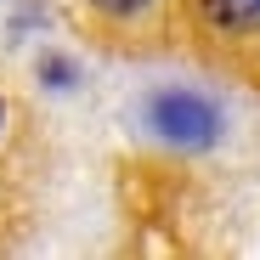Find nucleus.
I'll return each instance as SVG.
<instances>
[{
    "mask_svg": "<svg viewBox=\"0 0 260 260\" xmlns=\"http://www.w3.org/2000/svg\"><path fill=\"white\" fill-rule=\"evenodd\" d=\"M147 124L170 147H209L215 130H221V113H215V102H204L198 91H158L147 102Z\"/></svg>",
    "mask_w": 260,
    "mask_h": 260,
    "instance_id": "nucleus-1",
    "label": "nucleus"
},
{
    "mask_svg": "<svg viewBox=\"0 0 260 260\" xmlns=\"http://www.w3.org/2000/svg\"><path fill=\"white\" fill-rule=\"evenodd\" d=\"M204 17L221 28H254L260 23V0H204Z\"/></svg>",
    "mask_w": 260,
    "mask_h": 260,
    "instance_id": "nucleus-2",
    "label": "nucleus"
},
{
    "mask_svg": "<svg viewBox=\"0 0 260 260\" xmlns=\"http://www.w3.org/2000/svg\"><path fill=\"white\" fill-rule=\"evenodd\" d=\"M96 12H108V17H136L142 6H153V0H91Z\"/></svg>",
    "mask_w": 260,
    "mask_h": 260,
    "instance_id": "nucleus-3",
    "label": "nucleus"
},
{
    "mask_svg": "<svg viewBox=\"0 0 260 260\" xmlns=\"http://www.w3.org/2000/svg\"><path fill=\"white\" fill-rule=\"evenodd\" d=\"M0 119H6V108H0Z\"/></svg>",
    "mask_w": 260,
    "mask_h": 260,
    "instance_id": "nucleus-4",
    "label": "nucleus"
}]
</instances>
